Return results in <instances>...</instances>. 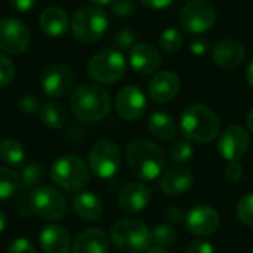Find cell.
<instances>
[{
	"label": "cell",
	"instance_id": "obj_1",
	"mask_svg": "<svg viewBox=\"0 0 253 253\" xmlns=\"http://www.w3.org/2000/svg\"><path fill=\"white\" fill-rule=\"evenodd\" d=\"M126 164L140 180H155L164 169V151L149 139H136L126 148Z\"/></svg>",
	"mask_w": 253,
	"mask_h": 253
},
{
	"label": "cell",
	"instance_id": "obj_2",
	"mask_svg": "<svg viewBox=\"0 0 253 253\" xmlns=\"http://www.w3.org/2000/svg\"><path fill=\"white\" fill-rule=\"evenodd\" d=\"M220 130L217 115L206 104H194L185 109L180 118L182 134L195 143H211Z\"/></svg>",
	"mask_w": 253,
	"mask_h": 253
},
{
	"label": "cell",
	"instance_id": "obj_3",
	"mask_svg": "<svg viewBox=\"0 0 253 253\" xmlns=\"http://www.w3.org/2000/svg\"><path fill=\"white\" fill-rule=\"evenodd\" d=\"M70 109L79 121L98 122L107 116L110 110V98L101 86L84 84L73 91L70 97Z\"/></svg>",
	"mask_w": 253,
	"mask_h": 253
},
{
	"label": "cell",
	"instance_id": "obj_4",
	"mask_svg": "<svg viewBox=\"0 0 253 253\" xmlns=\"http://www.w3.org/2000/svg\"><path fill=\"white\" fill-rule=\"evenodd\" d=\"M110 238L113 244L124 253H142L148 250L152 243L148 225L133 217L118 220L112 226Z\"/></svg>",
	"mask_w": 253,
	"mask_h": 253
},
{
	"label": "cell",
	"instance_id": "obj_5",
	"mask_svg": "<svg viewBox=\"0 0 253 253\" xmlns=\"http://www.w3.org/2000/svg\"><path fill=\"white\" fill-rule=\"evenodd\" d=\"M52 182L64 191L79 192L89 180V170L86 164L76 155H63L51 166Z\"/></svg>",
	"mask_w": 253,
	"mask_h": 253
},
{
	"label": "cell",
	"instance_id": "obj_6",
	"mask_svg": "<svg viewBox=\"0 0 253 253\" xmlns=\"http://www.w3.org/2000/svg\"><path fill=\"white\" fill-rule=\"evenodd\" d=\"M109 26L107 15L97 6L81 8L72 20V32L82 43H94L103 38Z\"/></svg>",
	"mask_w": 253,
	"mask_h": 253
},
{
	"label": "cell",
	"instance_id": "obj_7",
	"mask_svg": "<svg viewBox=\"0 0 253 253\" xmlns=\"http://www.w3.org/2000/svg\"><path fill=\"white\" fill-rule=\"evenodd\" d=\"M125 69L126 63L119 51L104 49L89 60L86 72L97 84H113L124 76Z\"/></svg>",
	"mask_w": 253,
	"mask_h": 253
},
{
	"label": "cell",
	"instance_id": "obj_8",
	"mask_svg": "<svg viewBox=\"0 0 253 253\" xmlns=\"http://www.w3.org/2000/svg\"><path fill=\"white\" fill-rule=\"evenodd\" d=\"M30 209L45 220H60L67 211L66 198L52 186H38L30 195Z\"/></svg>",
	"mask_w": 253,
	"mask_h": 253
},
{
	"label": "cell",
	"instance_id": "obj_9",
	"mask_svg": "<svg viewBox=\"0 0 253 253\" xmlns=\"http://www.w3.org/2000/svg\"><path fill=\"white\" fill-rule=\"evenodd\" d=\"M216 21V11L213 5L207 0H192L179 15L180 26L189 33H206L209 32Z\"/></svg>",
	"mask_w": 253,
	"mask_h": 253
},
{
	"label": "cell",
	"instance_id": "obj_10",
	"mask_svg": "<svg viewBox=\"0 0 253 253\" xmlns=\"http://www.w3.org/2000/svg\"><path fill=\"white\" fill-rule=\"evenodd\" d=\"M88 164L91 171L101 177L109 179L112 177L121 164V152L115 142L112 140H100L97 142L88 155Z\"/></svg>",
	"mask_w": 253,
	"mask_h": 253
},
{
	"label": "cell",
	"instance_id": "obj_11",
	"mask_svg": "<svg viewBox=\"0 0 253 253\" xmlns=\"http://www.w3.org/2000/svg\"><path fill=\"white\" fill-rule=\"evenodd\" d=\"M30 32L24 23L17 18L0 20V49L6 54L17 55L27 49Z\"/></svg>",
	"mask_w": 253,
	"mask_h": 253
},
{
	"label": "cell",
	"instance_id": "obj_12",
	"mask_svg": "<svg viewBox=\"0 0 253 253\" xmlns=\"http://www.w3.org/2000/svg\"><path fill=\"white\" fill-rule=\"evenodd\" d=\"M146 97L139 86L126 85L118 94L115 100L116 112L125 121H136L143 116L146 110Z\"/></svg>",
	"mask_w": 253,
	"mask_h": 253
},
{
	"label": "cell",
	"instance_id": "obj_13",
	"mask_svg": "<svg viewBox=\"0 0 253 253\" xmlns=\"http://www.w3.org/2000/svg\"><path fill=\"white\" fill-rule=\"evenodd\" d=\"M249 148V133L240 125H231L217 140L219 154L229 163L238 161Z\"/></svg>",
	"mask_w": 253,
	"mask_h": 253
},
{
	"label": "cell",
	"instance_id": "obj_14",
	"mask_svg": "<svg viewBox=\"0 0 253 253\" xmlns=\"http://www.w3.org/2000/svg\"><path fill=\"white\" fill-rule=\"evenodd\" d=\"M151 189L142 182H130L121 188L118 195V204L125 213H139L151 203Z\"/></svg>",
	"mask_w": 253,
	"mask_h": 253
},
{
	"label": "cell",
	"instance_id": "obj_15",
	"mask_svg": "<svg viewBox=\"0 0 253 253\" xmlns=\"http://www.w3.org/2000/svg\"><path fill=\"white\" fill-rule=\"evenodd\" d=\"M73 85V73L63 64L51 66L42 78V91L49 98L66 95Z\"/></svg>",
	"mask_w": 253,
	"mask_h": 253
},
{
	"label": "cell",
	"instance_id": "obj_16",
	"mask_svg": "<svg viewBox=\"0 0 253 253\" xmlns=\"http://www.w3.org/2000/svg\"><path fill=\"white\" fill-rule=\"evenodd\" d=\"M188 231L198 237L213 234L219 226V213L210 206H197L186 214Z\"/></svg>",
	"mask_w": 253,
	"mask_h": 253
},
{
	"label": "cell",
	"instance_id": "obj_17",
	"mask_svg": "<svg viewBox=\"0 0 253 253\" xmlns=\"http://www.w3.org/2000/svg\"><path fill=\"white\" fill-rule=\"evenodd\" d=\"M180 89V79L174 72H158L148 85L149 97L157 103H167L173 100Z\"/></svg>",
	"mask_w": 253,
	"mask_h": 253
},
{
	"label": "cell",
	"instance_id": "obj_18",
	"mask_svg": "<svg viewBox=\"0 0 253 253\" xmlns=\"http://www.w3.org/2000/svg\"><path fill=\"white\" fill-rule=\"evenodd\" d=\"M130 64L139 75H152L161 66V55L151 43H136L130 51Z\"/></svg>",
	"mask_w": 253,
	"mask_h": 253
},
{
	"label": "cell",
	"instance_id": "obj_19",
	"mask_svg": "<svg viewBox=\"0 0 253 253\" xmlns=\"http://www.w3.org/2000/svg\"><path fill=\"white\" fill-rule=\"evenodd\" d=\"M246 51L241 42L235 39H223L216 43L211 51V58L220 69H235L244 60Z\"/></svg>",
	"mask_w": 253,
	"mask_h": 253
},
{
	"label": "cell",
	"instance_id": "obj_20",
	"mask_svg": "<svg viewBox=\"0 0 253 253\" xmlns=\"http://www.w3.org/2000/svg\"><path fill=\"white\" fill-rule=\"evenodd\" d=\"M109 237L104 231L89 228L82 231L73 241L72 253H107Z\"/></svg>",
	"mask_w": 253,
	"mask_h": 253
},
{
	"label": "cell",
	"instance_id": "obj_21",
	"mask_svg": "<svg viewBox=\"0 0 253 253\" xmlns=\"http://www.w3.org/2000/svg\"><path fill=\"white\" fill-rule=\"evenodd\" d=\"M39 243L43 253H69L70 235L61 225H48L41 231Z\"/></svg>",
	"mask_w": 253,
	"mask_h": 253
},
{
	"label": "cell",
	"instance_id": "obj_22",
	"mask_svg": "<svg viewBox=\"0 0 253 253\" xmlns=\"http://www.w3.org/2000/svg\"><path fill=\"white\" fill-rule=\"evenodd\" d=\"M192 173L185 167H171L161 176L160 186L167 195L185 194L192 186Z\"/></svg>",
	"mask_w": 253,
	"mask_h": 253
},
{
	"label": "cell",
	"instance_id": "obj_23",
	"mask_svg": "<svg viewBox=\"0 0 253 253\" xmlns=\"http://www.w3.org/2000/svg\"><path fill=\"white\" fill-rule=\"evenodd\" d=\"M67 14L58 6H49L41 14V29L51 38L63 36L67 32Z\"/></svg>",
	"mask_w": 253,
	"mask_h": 253
},
{
	"label": "cell",
	"instance_id": "obj_24",
	"mask_svg": "<svg viewBox=\"0 0 253 253\" xmlns=\"http://www.w3.org/2000/svg\"><path fill=\"white\" fill-rule=\"evenodd\" d=\"M148 130L154 137L163 142H169L173 140L177 134V124L170 115L164 112H157L148 121Z\"/></svg>",
	"mask_w": 253,
	"mask_h": 253
},
{
	"label": "cell",
	"instance_id": "obj_25",
	"mask_svg": "<svg viewBox=\"0 0 253 253\" xmlns=\"http://www.w3.org/2000/svg\"><path fill=\"white\" fill-rule=\"evenodd\" d=\"M75 211L84 220H97L103 213V203L100 197L92 192H81L73 201Z\"/></svg>",
	"mask_w": 253,
	"mask_h": 253
},
{
	"label": "cell",
	"instance_id": "obj_26",
	"mask_svg": "<svg viewBox=\"0 0 253 253\" xmlns=\"http://www.w3.org/2000/svg\"><path fill=\"white\" fill-rule=\"evenodd\" d=\"M39 115H41V121L43 122V125H46L48 128H52V130L63 128L69 121V112L66 106L58 101H49L43 104Z\"/></svg>",
	"mask_w": 253,
	"mask_h": 253
},
{
	"label": "cell",
	"instance_id": "obj_27",
	"mask_svg": "<svg viewBox=\"0 0 253 253\" xmlns=\"http://www.w3.org/2000/svg\"><path fill=\"white\" fill-rule=\"evenodd\" d=\"M0 160L11 169L21 167L26 160V151L21 142L15 139H5L0 142Z\"/></svg>",
	"mask_w": 253,
	"mask_h": 253
},
{
	"label": "cell",
	"instance_id": "obj_28",
	"mask_svg": "<svg viewBox=\"0 0 253 253\" xmlns=\"http://www.w3.org/2000/svg\"><path fill=\"white\" fill-rule=\"evenodd\" d=\"M21 183V177L17 171L8 167H0V201L12 197Z\"/></svg>",
	"mask_w": 253,
	"mask_h": 253
},
{
	"label": "cell",
	"instance_id": "obj_29",
	"mask_svg": "<svg viewBox=\"0 0 253 253\" xmlns=\"http://www.w3.org/2000/svg\"><path fill=\"white\" fill-rule=\"evenodd\" d=\"M45 176V166L39 161H33L30 164H27L23 170H21V183L24 189H30L35 188L41 183V180Z\"/></svg>",
	"mask_w": 253,
	"mask_h": 253
},
{
	"label": "cell",
	"instance_id": "obj_30",
	"mask_svg": "<svg viewBox=\"0 0 253 253\" xmlns=\"http://www.w3.org/2000/svg\"><path fill=\"white\" fill-rule=\"evenodd\" d=\"M176 231L174 228H171L170 225H166V223H161V225H157L152 231H151V240L155 246L158 247H167V246H171L174 241H176Z\"/></svg>",
	"mask_w": 253,
	"mask_h": 253
},
{
	"label": "cell",
	"instance_id": "obj_31",
	"mask_svg": "<svg viewBox=\"0 0 253 253\" xmlns=\"http://www.w3.org/2000/svg\"><path fill=\"white\" fill-rule=\"evenodd\" d=\"M183 45V36L177 29H166L160 36V46L166 52H176Z\"/></svg>",
	"mask_w": 253,
	"mask_h": 253
},
{
	"label": "cell",
	"instance_id": "obj_32",
	"mask_svg": "<svg viewBox=\"0 0 253 253\" xmlns=\"http://www.w3.org/2000/svg\"><path fill=\"white\" fill-rule=\"evenodd\" d=\"M194 149L191 146V143L188 140H177L171 145L170 148V160L176 164H183L186 161H189L192 158Z\"/></svg>",
	"mask_w": 253,
	"mask_h": 253
},
{
	"label": "cell",
	"instance_id": "obj_33",
	"mask_svg": "<svg viewBox=\"0 0 253 253\" xmlns=\"http://www.w3.org/2000/svg\"><path fill=\"white\" fill-rule=\"evenodd\" d=\"M237 216L244 225L253 226V192H249L240 198L237 203Z\"/></svg>",
	"mask_w": 253,
	"mask_h": 253
},
{
	"label": "cell",
	"instance_id": "obj_34",
	"mask_svg": "<svg viewBox=\"0 0 253 253\" xmlns=\"http://www.w3.org/2000/svg\"><path fill=\"white\" fill-rule=\"evenodd\" d=\"M15 76V66L6 55H0V88L8 86Z\"/></svg>",
	"mask_w": 253,
	"mask_h": 253
},
{
	"label": "cell",
	"instance_id": "obj_35",
	"mask_svg": "<svg viewBox=\"0 0 253 253\" xmlns=\"http://www.w3.org/2000/svg\"><path fill=\"white\" fill-rule=\"evenodd\" d=\"M8 253H38L35 244L26 238V237H18L14 238L9 246H8Z\"/></svg>",
	"mask_w": 253,
	"mask_h": 253
},
{
	"label": "cell",
	"instance_id": "obj_36",
	"mask_svg": "<svg viewBox=\"0 0 253 253\" xmlns=\"http://www.w3.org/2000/svg\"><path fill=\"white\" fill-rule=\"evenodd\" d=\"M136 9H137L136 0H115L112 6L113 14L118 17H128L133 12H136Z\"/></svg>",
	"mask_w": 253,
	"mask_h": 253
},
{
	"label": "cell",
	"instance_id": "obj_37",
	"mask_svg": "<svg viewBox=\"0 0 253 253\" xmlns=\"http://www.w3.org/2000/svg\"><path fill=\"white\" fill-rule=\"evenodd\" d=\"M18 107L24 113H36V112H41V109H42L39 98L33 94H24L18 100Z\"/></svg>",
	"mask_w": 253,
	"mask_h": 253
},
{
	"label": "cell",
	"instance_id": "obj_38",
	"mask_svg": "<svg viewBox=\"0 0 253 253\" xmlns=\"http://www.w3.org/2000/svg\"><path fill=\"white\" fill-rule=\"evenodd\" d=\"M136 42V36L131 30L128 29H122L116 33L115 36V43L119 46V48H128L131 46L133 43ZM134 46V45H133Z\"/></svg>",
	"mask_w": 253,
	"mask_h": 253
},
{
	"label": "cell",
	"instance_id": "obj_39",
	"mask_svg": "<svg viewBox=\"0 0 253 253\" xmlns=\"http://www.w3.org/2000/svg\"><path fill=\"white\" fill-rule=\"evenodd\" d=\"M186 253H216V252L210 243L203 241V240H195V241H191L188 244Z\"/></svg>",
	"mask_w": 253,
	"mask_h": 253
},
{
	"label": "cell",
	"instance_id": "obj_40",
	"mask_svg": "<svg viewBox=\"0 0 253 253\" xmlns=\"http://www.w3.org/2000/svg\"><path fill=\"white\" fill-rule=\"evenodd\" d=\"M225 176H226V179H228L229 182L235 183V182H238V180L241 179V176H243V167H241L237 161L229 163V164L226 166V169H225Z\"/></svg>",
	"mask_w": 253,
	"mask_h": 253
},
{
	"label": "cell",
	"instance_id": "obj_41",
	"mask_svg": "<svg viewBox=\"0 0 253 253\" xmlns=\"http://www.w3.org/2000/svg\"><path fill=\"white\" fill-rule=\"evenodd\" d=\"M11 5L20 12H29L36 6L38 0H9Z\"/></svg>",
	"mask_w": 253,
	"mask_h": 253
},
{
	"label": "cell",
	"instance_id": "obj_42",
	"mask_svg": "<svg viewBox=\"0 0 253 253\" xmlns=\"http://www.w3.org/2000/svg\"><path fill=\"white\" fill-rule=\"evenodd\" d=\"M191 52L195 55H204L209 51V42L203 41V39H197L194 42H191Z\"/></svg>",
	"mask_w": 253,
	"mask_h": 253
},
{
	"label": "cell",
	"instance_id": "obj_43",
	"mask_svg": "<svg viewBox=\"0 0 253 253\" xmlns=\"http://www.w3.org/2000/svg\"><path fill=\"white\" fill-rule=\"evenodd\" d=\"M140 2L151 9H164L173 2V0H140Z\"/></svg>",
	"mask_w": 253,
	"mask_h": 253
},
{
	"label": "cell",
	"instance_id": "obj_44",
	"mask_svg": "<svg viewBox=\"0 0 253 253\" xmlns=\"http://www.w3.org/2000/svg\"><path fill=\"white\" fill-rule=\"evenodd\" d=\"M166 216H167V219H169L170 222L177 223V222H180V220L183 219L185 213H183L182 209H179V207H170V209H167Z\"/></svg>",
	"mask_w": 253,
	"mask_h": 253
},
{
	"label": "cell",
	"instance_id": "obj_45",
	"mask_svg": "<svg viewBox=\"0 0 253 253\" xmlns=\"http://www.w3.org/2000/svg\"><path fill=\"white\" fill-rule=\"evenodd\" d=\"M246 79H247L249 85L253 88V60H252V63L249 64V67L246 70Z\"/></svg>",
	"mask_w": 253,
	"mask_h": 253
},
{
	"label": "cell",
	"instance_id": "obj_46",
	"mask_svg": "<svg viewBox=\"0 0 253 253\" xmlns=\"http://www.w3.org/2000/svg\"><path fill=\"white\" fill-rule=\"evenodd\" d=\"M8 223V216L3 210H0V232H3Z\"/></svg>",
	"mask_w": 253,
	"mask_h": 253
},
{
	"label": "cell",
	"instance_id": "obj_47",
	"mask_svg": "<svg viewBox=\"0 0 253 253\" xmlns=\"http://www.w3.org/2000/svg\"><path fill=\"white\" fill-rule=\"evenodd\" d=\"M247 128H249V131L253 134V109L249 112V115H247Z\"/></svg>",
	"mask_w": 253,
	"mask_h": 253
},
{
	"label": "cell",
	"instance_id": "obj_48",
	"mask_svg": "<svg viewBox=\"0 0 253 253\" xmlns=\"http://www.w3.org/2000/svg\"><path fill=\"white\" fill-rule=\"evenodd\" d=\"M146 253H170V252H167L164 247H158V246H154V247H149L148 250H146Z\"/></svg>",
	"mask_w": 253,
	"mask_h": 253
},
{
	"label": "cell",
	"instance_id": "obj_49",
	"mask_svg": "<svg viewBox=\"0 0 253 253\" xmlns=\"http://www.w3.org/2000/svg\"><path fill=\"white\" fill-rule=\"evenodd\" d=\"M89 2L94 3L95 6H106L112 2V0H89Z\"/></svg>",
	"mask_w": 253,
	"mask_h": 253
},
{
	"label": "cell",
	"instance_id": "obj_50",
	"mask_svg": "<svg viewBox=\"0 0 253 253\" xmlns=\"http://www.w3.org/2000/svg\"><path fill=\"white\" fill-rule=\"evenodd\" d=\"M250 253H253V250H252V252H250Z\"/></svg>",
	"mask_w": 253,
	"mask_h": 253
},
{
	"label": "cell",
	"instance_id": "obj_51",
	"mask_svg": "<svg viewBox=\"0 0 253 253\" xmlns=\"http://www.w3.org/2000/svg\"><path fill=\"white\" fill-rule=\"evenodd\" d=\"M183 2H186V0H183Z\"/></svg>",
	"mask_w": 253,
	"mask_h": 253
}]
</instances>
